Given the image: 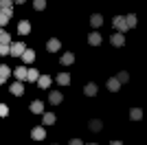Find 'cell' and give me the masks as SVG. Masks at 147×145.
I'll use <instances>...</instances> for the list:
<instances>
[{
	"label": "cell",
	"instance_id": "1",
	"mask_svg": "<svg viewBox=\"0 0 147 145\" xmlns=\"http://www.w3.org/2000/svg\"><path fill=\"white\" fill-rule=\"evenodd\" d=\"M26 44L24 42H11L9 44V55H13V57H20V55L24 53Z\"/></svg>",
	"mask_w": 147,
	"mask_h": 145
},
{
	"label": "cell",
	"instance_id": "2",
	"mask_svg": "<svg viewBox=\"0 0 147 145\" xmlns=\"http://www.w3.org/2000/svg\"><path fill=\"white\" fill-rule=\"evenodd\" d=\"M112 24H114V29H117L119 33H125V31H127V24H125V16H117V18L112 20Z\"/></svg>",
	"mask_w": 147,
	"mask_h": 145
},
{
	"label": "cell",
	"instance_id": "3",
	"mask_svg": "<svg viewBox=\"0 0 147 145\" xmlns=\"http://www.w3.org/2000/svg\"><path fill=\"white\" fill-rule=\"evenodd\" d=\"M31 136L35 141H42V139H46V130H44V125H37V127H33L31 130Z\"/></svg>",
	"mask_w": 147,
	"mask_h": 145
},
{
	"label": "cell",
	"instance_id": "4",
	"mask_svg": "<svg viewBox=\"0 0 147 145\" xmlns=\"http://www.w3.org/2000/svg\"><path fill=\"white\" fill-rule=\"evenodd\" d=\"M59 46H61V42L57 40V37H51L49 42H46V51H49V53H57Z\"/></svg>",
	"mask_w": 147,
	"mask_h": 145
},
{
	"label": "cell",
	"instance_id": "5",
	"mask_svg": "<svg viewBox=\"0 0 147 145\" xmlns=\"http://www.w3.org/2000/svg\"><path fill=\"white\" fill-rule=\"evenodd\" d=\"M88 127H90V132H101V130H103V121L101 119H90L88 121Z\"/></svg>",
	"mask_w": 147,
	"mask_h": 145
},
{
	"label": "cell",
	"instance_id": "6",
	"mask_svg": "<svg viewBox=\"0 0 147 145\" xmlns=\"http://www.w3.org/2000/svg\"><path fill=\"white\" fill-rule=\"evenodd\" d=\"M22 60H24V64H33V60H35V51L33 48H24V53L20 55Z\"/></svg>",
	"mask_w": 147,
	"mask_h": 145
},
{
	"label": "cell",
	"instance_id": "7",
	"mask_svg": "<svg viewBox=\"0 0 147 145\" xmlns=\"http://www.w3.org/2000/svg\"><path fill=\"white\" fill-rule=\"evenodd\" d=\"M35 84L40 86L42 90H46V88H49V86H51V77H49V75H40V77H37V81H35Z\"/></svg>",
	"mask_w": 147,
	"mask_h": 145
},
{
	"label": "cell",
	"instance_id": "8",
	"mask_svg": "<svg viewBox=\"0 0 147 145\" xmlns=\"http://www.w3.org/2000/svg\"><path fill=\"white\" fill-rule=\"evenodd\" d=\"M11 90V95H16V97H22L24 95V86H22V81H16V84L9 88Z\"/></svg>",
	"mask_w": 147,
	"mask_h": 145
},
{
	"label": "cell",
	"instance_id": "9",
	"mask_svg": "<svg viewBox=\"0 0 147 145\" xmlns=\"http://www.w3.org/2000/svg\"><path fill=\"white\" fill-rule=\"evenodd\" d=\"M110 42H112V46H123V44H125V35H123V33H114V35L110 37Z\"/></svg>",
	"mask_w": 147,
	"mask_h": 145
},
{
	"label": "cell",
	"instance_id": "10",
	"mask_svg": "<svg viewBox=\"0 0 147 145\" xmlns=\"http://www.w3.org/2000/svg\"><path fill=\"white\" fill-rule=\"evenodd\" d=\"M88 44H90V46H99V44H101V35H99L97 31H92L90 35H88Z\"/></svg>",
	"mask_w": 147,
	"mask_h": 145
},
{
	"label": "cell",
	"instance_id": "11",
	"mask_svg": "<svg viewBox=\"0 0 147 145\" xmlns=\"http://www.w3.org/2000/svg\"><path fill=\"white\" fill-rule=\"evenodd\" d=\"M105 86H108V90H110V92H119V90H121V84H119L114 77L108 79V84H105Z\"/></svg>",
	"mask_w": 147,
	"mask_h": 145
},
{
	"label": "cell",
	"instance_id": "12",
	"mask_svg": "<svg viewBox=\"0 0 147 145\" xmlns=\"http://www.w3.org/2000/svg\"><path fill=\"white\" fill-rule=\"evenodd\" d=\"M31 112H33V115H42V112H44V103L40 101V99L33 101V103H31Z\"/></svg>",
	"mask_w": 147,
	"mask_h": 145
},
{
	"label": "cell",
	"instance_id": "13",
	"mask_svg": "<svg viewBox=\"0 0 147 145\" xmlns=\"http://www.w3.org/2000/svg\"><path fill=\"white\" fill-rule=\"evenodd\" d=\"M9 75H11V68L2 64V66H0V84H5L7 79H9Z\"/></svg>",
	"mask_w": 147,
	"mask_h": 145
},
{
	"label": "cell",
	"instance_id": "14",
	"mask_svg": "<svg viewBox=\"0 0 147 145\" xmlns=\"http://www.w3.org/2000/svg\"><path fill=\"white\" fill-rule=\"evenodd\" d=\"M90 24L94 26V29L101 26V24H103V16H101V13H92V16H90Z\"/></svg>",
	"mask_w": 147,
	"mask_h": 145
},
{
	"label": "cell",
	"instance_id": "15",
	"mask_svg": "<svg viewBox=\"0 0 147 145\" xmlns=\"http://www.w3.org/2000/svg\"><path fill=\"white\" fill-rule=\"evenodd\" d=\"M97 90H99V88H97V84H92V81L84 86V92H86L88 97H94V95H97Z\"/></svg>",
	"mask_w": 147,
	"mask_h": 145
},
{
	"label": "cell",
	"instance_id": "16",
	"mask_svg": "<svg viewBox=\"0 0 147 145\" xmlns=\"http://www.w3.org/2000/svg\"><path fill=\"white\" fill-rule=\"evenodd\" d=\"M37 77H40V70H35V68H29V70H26V79H29L31 84H35Z\"/></svg>",
	"mask_w": 147,
	"mask_h": 145
},
{
	"label": "cell",
	"instance_id": "17",
	"mask_svg": "<svg viewBox=\"0 0 147 145\" xmlns=\"http://www.w3.org/2000/svg\"><path fill=\"white\" fill-rule=\"evenodd\" d=\"M57 84L59 86H68L70 84V75H68V72H59V75H57Z\"/></svg>",
	"mask_w": 147,
	"mask_h": 145
},
{
	"label": "cell",
	"instance_id": "18",
	"mask_svg": "<svg viewBox=\"0 0 147 145\" xmlns=\"http://www.w3.org/2000/svg\"><path fill=\"white\" fill-rule=\"evenodd\" d=\"M29 31H31V24L26 22V20H22V22L18 24V33H20V35H26Z\"/></svg>",
	"mask_w": 147,
	"mask_h": 145
},
{
	"label": "cell",
	"instance_id": "19",
	"mask_svg": "<svg viewBox=\"0 0 147 145\" xmlns=\"http://www.w3.org/2000/svg\"><path fill=\"white\" fill-rule=\"evenodd\" d=\"M119 81V84H127L129 81V72L127 70H121V72H117V77H114Z\"/></svg>",
	"mask_w": 147,
	"mask_h": 145
},
{
	"label": "cell",
	"instance_id": "20",
	"mask_svg": "<svg viewBox=\"0 0 147 145\" xmlns=\"http://www.w3.org/2000/svg\"><path fill=\"white\" fill-rule=\"evenodd\" d=\"M129 119H132V121H141L143 119V110L141 108H132V110H129Z\"/></svg>",
	"mask_w": 147,
	"mask_h": 145
},
{
	"label": "cell",
	"instance_id": "21",
	"mask_svg": "<svg viewBox=\"0 0 147 145\" xmlns=\"http://www.w3.org/2000/svg\"><path fill=\"white\" fill-rule=\"evenodd\" d=\"M61 99H64V97H61V92H59V90H51V103H53V106L61 103Z\"/></svg>",
	"mask_w": 147,
	"mask_h": 145
},
{
	"label": "cell",
	"instance_id": "22",
	"mask_svg": "<svg viewBox=\"0 0 147 145\" xmlns=\"http://www.w3.org/2000/svg\"><path fill=\"white\" fill-rule=\"evenodd\" d=\"M42 123H44V125H53V123H55V115H53V112H44Z\"/></svg>",
	"mask_w": 147,
	"mask_h": 145
},
{
	"label": "cell",
	"instance_id": "23",
	"mask_svg": "<svg viewBox=\"0 0 147 145\" xmlns=\"http://www.w3.org/2000/svg\"><path fill=\"white\" fill-rule=\"evenodd\" d=\"M59 62L64 64V66H68V64H73V62H75V55H73V53H64V55L59 57Z\"/></svg>",
	"mask_w": 147,
	"mask_h": 145
},
{
	"label": "cell",
	"instance_id": "24",
	"mask_svg": "<svg viewBox=\"0 0 147 145\" xmlns=\"http://www.w3.org/2000/svg\"><path fill=\"white\" fill-rule=\"evenodd\" d=\"M16 79H18V81H24V79H26V68L24 66L16 68Z\"/></svg>",
	"mask_w": 147,
	"mask_h": 145
},
{
	"label": "cell",
	"instance_id": "25",
	"mask_svg": "<svg viewBox=\"0 0 147 145\" xmlns=\"http://www.w3.org/2000/svg\"><path fill=\"white\" fill-rule=\"evenodd\" d=\"M0 44H11V35L0 26Z\"/></svg>",
	"mask_w": 147,
	"mask_h": 145
},
{
	"label": "cell",
	"instance_id": "26",
	"mask_svg": "<svg viewBox=\"0 0 147 145\" xmlns=\"http://www.w3.org/2000/svg\"><path fill=\"white\" fill-rule=\"evenodd\" d=\"M125 24H127V29H134V26H136V16H134V13L125 16Z\"/></svg>",
	"mask_w": 147,
	"mask_h": 145
},
{
	"label": "cell",
	"instance_id": "27",
	"mask_svg": "<svg viewBox=\"0 0 147 145\" xmlns=\"http://www.w3.org/2000/svg\"><path fill=\"white\" fill-rule=\"evenodd\" d=\"M7 9H13L11 0H0V11H7Z\"/></svg>",
	"mask_w": 147,
	"mask_h": 145
},
{
	"label": "cell",
	"instance_id": "28",
	"mask_svg": "<svg viewBox=\"0 0 147 145\" xmlns=\"http://www.w3.org/2000/svg\"><path fill=\"white\" fill-rule=\"evenodd\" d=\"M33 7H35L37 11H42L44 7H46V0H33Z\"/></svg>",
	"mask_w": 147,
	"mask_h": 145
},
{
	"label": "cell",
	"instance_id": "29",
	"mask_svg": "<svg viewBox=\"0 0 147 145\" xmlns=\"http://www.w3.org/2000/svg\"><path fill=\"white\" fill-rule=\"evenodd\" d=\"M9 20H11V18H7L5 13L0 11V26H7V22H9Z\"/></svg>",
	"mask_w": 147,
	"mask_h": 145
},
{
	"label": "cell",
	"instance_id": "30",
	"mask_svg": "<svg viewBox=\"0 0 147 145\" xmlns=\"http://www.w3.org/2000/svg\"><path fill=\"white\" fill-rule=\"evenodd\" d=\"M9 115V108H7L5 103H0V117H7Z\"/></svg>",
	"mask_w": 147,
	"mask_h": 145
},
{
	"label": "cell",
	"instance_id": "31",
	"mask_svg": "<svg viewBox=\"0 0 147 145\" xmlns=\"http://www.w3.org/2000/svg\"><path fill=\"white\" fill-rule=\"evenodd\" d=\"M0 55H9V44H0Z\"/></svg>",
	"mask_w": 147,
	"mask_h": 145
},
{
	"label": "cell",
	"instance_id": "32",
	"mask_svg": "<svg viewBox=\"0 0 147 145\" xmlns=\"http://www.w3.org/2000/svg\"><path fill=\"white\" fill-rule=\"evenodd\" d=\"M68 145H84V141H81V139H73Z\"/></svg>",
	"mask_w": 147,
	"mask_h": 145
},
{
	"label": "cell",
	"instance_id": "33",
	"mask_svg": "<svg viewBox=\"0 0 147 145\" xmlns=\"http://www.w3.org/2000/svg\"><path fill=\"white\" fill-rule=\"evenodd\" d=\"M110 145H123V143H121V141H112Z\"/></svg>",
	"mask_w": 147,
	"mask_h": 145
},
{
	"label": "cell",
	"instance_id": "34",
	"mask_svg": "<svg viewBox=\"0 0 147 145\" xmlns=\"http://www.w3.org/2000/svg\"><path fill=\"white\" fill-rule=\"evenodd\" d=\"M16 2H26V0H16Z\"/></svg>",
	"mask_w": 147,
	"mask_h": 145
},
{
	"label": "cell",
	"instance_id": "35",
	"mask_svg": "<svg viewBox=\"0 0 147 145\" xmlns=\"http://www.w3.org/2000/svg\"><path fill=\"white\" fill-rule=\"evenodd\" d=\"M53 145H57V143H53Z\"/></svg>",
	"mask_w": 147,
	"mask_h": 145
},
{
	"label": "cell",
	"instance_id": "36",
	"mask_svg": "<svg viewBox=\"0 0 147 145\" xmlns=\"http://www.w3.org/2000/svg\"><path fill=\"white\" fill-rule=\"evenodd\" d=\"M92 145H94V143H92Z\"/></svg>",
	"mask_w": 147,
	"mask_h": 145
}]
</instances>
